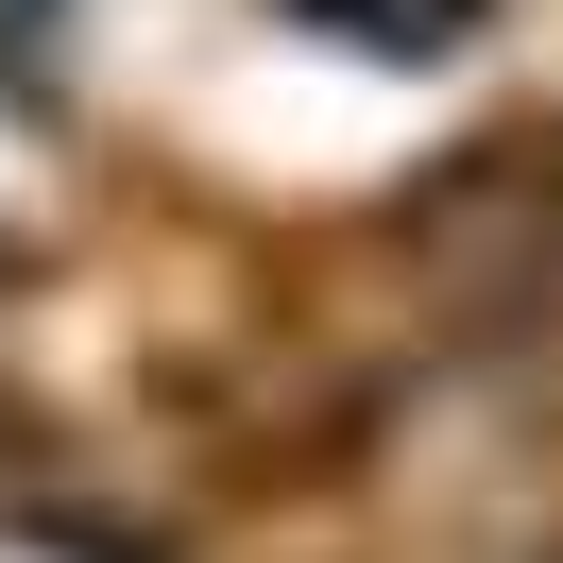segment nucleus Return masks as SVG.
I'll return each instance as SVG.
<instances>
[{
  "instance_id": "f257e3e1",
  "label": "nucleus",
  "mask_w": 563,
  "mask_h": 563,
  "mask_svg": "<svg viewBox=\"0 0 563 563\" xmlns=\"http://www.w3.org/2000/svg\"><path fill=\"white\" fill-rule=\"evenodd\" d=\"M444 290H461L478 324H547V308H563V172H547V154L461 188V222H444Z\"/></svg>"
}]
</instances>
